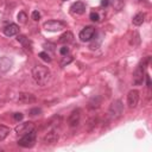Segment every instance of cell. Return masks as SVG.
<instances>
[{
	"label": "cell",
	"instance_id": "6da1fadb",
	"mask_svg": "<svg viewBox=\"0 0 152 152\" xmlns=\"http://www.w3.org/2000/svg\"><path fill=\"white\" fill-rule=\"evenodd\" d=\"M32 78L34 80V82L37 84L45 86V84H48V82L51 78V72L48 69V66L38 64L32 68Z\"/></svg>",
	"mask_w": 152,
	"mask_h": 152
},
{
	"label": "cell",
	"instance_id": "7a4b0ae2",
	"mask_svg": "<svg viewBox=\"0 0 152 152\" xmlns=\"http://www.w3.org/2000/svg\"><path fill=\"white\" fill-rule=\"evenodd\" d=\"M36 137H37V134H36V131L33 129V131L24 134L18 140V145L21 146V147H32L36 142Z\"/></svg>",
	"mask_w": 152,
	"mask_h": 152
},
{
	"label": "cell",
	"instance_id": "3957f363",
	"mask_svg": "<svg viewBox=\"0 0 152 152\" xmlns=\"http://www.w3.org/2000/svg\"><path fill=\"white\" fill-rule=\"evenodd\" d=\"M144 78H145V63L141 62L140 64H138V66L133 72V84L134 86L142 84Z\"/></svg>",
	"mask_w": 152,
	"mask_h": 152
},
{
	"label": "cell",
	"instance_id": "277c9868",
	"mask_svg": "<svg viewBox=\"0 0 152 152\" xmlns=\"http://www.w3.org/2000/svg\"><path fill=\"white\" fill-rule=\"evenodd\" d=\"M124 112V104L121 100H114L109 106V115L112 119H118Z\"/></svg>",
	"mask_w": 152,
	"mask_h": 152
},
{
	"label": "cell",
	"instance_id": "5b68a950",
	"mask_svg": "<svg viewBox=\"0 0 152 152\" xmlns=\"http://www.w3.org/2000/svg\"><path fill=\"white\" fill-rule=\"evenodd\" d=\"M43 27L46 30V31H50V32H57V31H61L63 28H65V24L61 20H48L43 24Z\"/></svg>",
	"mask_w": 152,
	"mask_h": 152
},
{
	"label": "cell",
	"instance_id": "8992f818",
	"mask_svg": "<svg viewBox=\"0 0 152 152\" xmlns=\"http://www.w3.org/2000/svg\"><path fill=\"white\" fill-rule=\"evenodd\" d=\"M95 34V27L94 26H86L81 32H80V40L81 42H89Z\"/></svg>",
	"mask_w": 152,
	"mask_h": 152
},
{
	"label": "cell",
	"instance_id": "52a82bcc",
	"mask_svg": "<svg viewBox=\"0 0 152 152\" xmlns=\"http://www.w3.org/2000/svg\"><path fill=\"white\" fill-rule=\"evenodd\" d=\"M33 129H34V125H33V122H30V121L19 124V125L15 126V128H14L15 133L19 134V135H24V134H26V133H28V132H31V131H33Z\"/></svg>",
	"mask_w": 152,
	"mask_h": 152
},
{
	"label": "cell",
	"instance_id": "ba28073f",
	"mask_svg": "<svg viewBox=\"0 0 152 152\" xmlns=\"http://www.w3.org/2000/svg\"><path fill=\"white\" fill-rule=\"evenodd\" d=\"M58 139H59L58 132H57L56 129H51V131H49V132L44 135L43 142H44L45 145H53V144H56V142L58 141Z\"/></svg>",
	"mask_w": 152,
	"mask_h": 152
},
{
	"label": "cell",
	"instance_id": "9c48e42d",
	"mask_svg": "<svg viewBox=\"0 0 152 152\" xmlns=\"http://www.w3.org/2000/svg\"><path fill=\"white\" fill-rule=\"evenodd\" d=\"M139 102V91L137 89H132L128 91L127 94V104L129 108H134L137 107Z\"/></svg>",
	"mask_w": 152,
	"mask_h": 152
},
{
	"label": "cell",
	"instance_id": "30bf717a",
	"mask_svg": "<svg viewBox=\"0 0 152 152\" xmlns=\"http://www.w3.org/2000/svg\"><path fill=\"white\" fill-rule=\"evenodd\" d=\"M80 120H81V109H75L71 112V114L69 115V119H68V124L70 127H75L80 124Z\"/></svg>",
	"mask_w": 152,
	"mask_h": 152
},
{
	"label": "cell",
	"instance_id": "8fae6325",
	"mask_svg": "<svg viewBox=\"0 0 152 152\" xmlns=\"http://www.w3.org/2000/svg\"><path fill=\"white\" fill-rule=\"evenodd\" d=\"M70 12H71V14H77V15L83 14L86 12V5H84V2H82V1L74 2L70 6Z\"/></svg>",
	"mask_w": 152,
	"mask_h": 152
},
{
	"label": "cell",
	"instance_id": "7c38bea8",
	"mask_svg": "<svg viewBox=\"0 0 152 152\" xmlns=\"http://www.w3.org/2000/svg\"><path fill=\"white\" fill-rule=\"evenodd\" d=\"M13 65V61L8 57H0V72L8 71Z\"/></svg>",
	"mask_w": 152,
	"mask_h": 152
},
{
	"label": "cell",
	"instance_id": "4fadbf2b",
	"mask_svg": "<svg viewBox=\"0 0 152 152\" xmlns=\"http://www.w3.org/2000/svg\"><path fill=\"white\" fill-rule=\"evenodd\" d=\"M18 32H19V26H18L17 24H10V25H7V26L4 28V33H5V36H7V37L15 36Z\"/></svg>",
	"mask_w": 152,
	"mask_h": 152
},
{
	"label": "cell",
	"instance_id": "5bb4252c",
	"mask_svg": "<svg viewBox=\"0 0 152 152\" xmlns=\"http://www.w3.org/2000/svg\"><path fill=\"white\" fill-rule=\"evenodd\" d=\"M18 100L19 102H23V103H32L36 101V97L31 93H20Z\"/></svg>",
	"mask_w": 152,
	"mask_h": 152
},
{
	"label": "cell",
	"instance_id": "9a60e30c",
	"mask_svg": "<svg viewBox=\"0 0 152 152\" xmlns=\"http://www.w3.org/2000/svg\"><path fill=\"white\" fill-rule=\"evenodd\" d=\"M17 40H18V42H20L25 49H27V50L32 51V43H31V40H30L26 36H24V34H19V36L17 37Z\"/></svg>",
	"mask_w": 152,
	"mask_h": 152
},
{
	"label": "cell",
	"instance_id": "2e32d148",
	"mask_svg": "<svg viewBox=\"0 0 152 152\" xmlns=\"http://www.w3.org/2000/svg\"><path fill=\"white\" fill-rule=\"evenodd\" d=\"M72 39H74V34H72L70 31H66V32H64V33L59 37L58 43H61V44H69V43L72 42Z\"/></svg>",
	"mask_w": 152,
	"mask_h": 152
},
{
	"label": "cell",
	"instance_id": "e0dca14e",
	"mask_svg": "<svg viewBox=\"0 0 152 152\" xmlns=\"http://www.w3.org/2000/svg\"><path fill=\"white\" fill-rule=\"evenodd\" d=\"M108 1L114 12H120L124 8V5H125L124 0H108Z\"/></svg>",
	"mask_w": 152,
	"mask_h": 152
},
{
	"label": "cell",
	"instance_id": "ac0fdd59",
	"mask_svg": "<svg viewBox=\"0 0 152 152\" xmlns=\"http://www.w3.org/2000/svg\"><path fill=\"white\" fill-rule=\"evenodd\" d=\"M144 20H145V14H144L142 12H139V13H137V14L133 17L132 23H133V25H135V26H140V25L144 23Z\"/></svg>",
	"mask_w": 152,
	"mask_h": 152
},
{
	"label": "cell",
	"instance_id": "d6986e66",
	"mask_svg": "<svg viewBox=\"0 0 152 152\" xmlns=\"http://www.w3.org/2000/svg\"><path fill=\"white\" fill-rule=\"evenodd\" d=\"M10 134V128L4 126V125H0V141H2L4 139H6V137Z\"/></svg>",
	"mask_w": 152,
	"mask_h": 152
},
{
	"label": "cell",
	"instance_id": "ffe728a7",
	"mask_svg": "<svg viewBox=\"0 0 152 152\" xmlns=\"http://www.w3.org/2000/svg\"><path fill=\"white\" fill-rule=\"evenodd\" d=\"M97 97H99V96H95V97H93V99L89 101V107H90V108H97V107L100 106V103H101V99L96 102Z\"/></svg>",
	"mask_w": 152,
	"mask_h": 152
},
{
	"label": "cell",
	"instance_id": "44dd1931",
	"mask_svg": "<svg viewBox=\"0 0 152 152\" xmlns=\"http://www.w3.org/2000/svg\"><path fill=\"white\" fill-rule=\"evenodd\" d=\"M17 18H18V21H19L20 24H25L26 20H27V15H26L25 12H19L18 15H17Z\"/></svg>",
	"mask_w": 152,
	"mask_h": 152
},
{
	"label": "cell",
	"instance_id": "7402d4cb",
	"mask_svg": "<svg viewBox=\"0 0 152 152\" xmlns=\"http://www.w3.org/2000/svg\"><path fill=\"white\" fill-rule=\"evenodd\" d=\"M44 62H51V58H50V56H49V53L48 52H45V51H42V52H39V55H38Z\"/></svg>",
	"mask_w": 152,
	"mask_h": 152
},
{
	"label": "cell",
	"instance_id": "603a6c76",
	"mask_svg": "<svg viewBox=\"0 0 152 152\" xmlns=\"http://www.w3.org/2000/svg\"><path fill=\"white\" fill-rule=\"evenodd\" d=\"M71 61H72V57H71V56H64V57H63V61L61 62V65L63 66V65H65V64H69Z\"/></svg>",
	"mask_w": 152,
	"mask_h": 152
},
{
	"label": "cell",
	"instance_id": "cb8c5ba5",
	"mask_svg": "<svg viewBox=\"0 0 152 152\" xmlns=\"http://www.w3.org/2000/svg\"><path fill=\"white\" fill-rule=\"evenodd\" d=\"M89 18H90V20H93V21H99V20H100V15H99V13H96V12H91L90 15H89Z\"/></svg>",
	"mask_w": 152,
	"mask_h": 152
},
{
	"label": "cell",
	"instance_id": "d4e9b609",
	"mask_svg": "<svg viewBox=\"0 0 152 152\" xmlns=\"http://www.w3.org/2000/svg\"><path fill=\"white\" fill-rule=\"evenodd\" d=\"M31 18H32L34 21H38V20L40 19V13H39L38 11H33L32 14H31Z\"/></svg>",
	"mask_w": 152,
	"mask_h": 152
},
{
	"label": "cell",
	"instance_id": "484cf974",
	"mask_svg": "<svg viewBox=\"0 0 152 152\" xmlns=\"http://www.w3.org/2000/svg\"><path fill=\"white\" fill-rule=\"evenodd\" d=\"M59 52H61L62 56H66V55L69 53V48H68L66 45H64V46H62V48L59 49Z\"/></svg>",
	"mask_w": 152,
	"mask_h": 152
},
{
	"label": "cell",
	"instance_id": "4316f807",
	"mask_svg": "<svg viewBox=\"0 0 152 152\" xmlns=\"http://www.w3.org/2000/svg\"><path fill=\"white\" fill-rule=\"evenodd\" d=\"M42 113V109L40 108H32L31 110H30V115H38V114H40Z\"/></svg>",
	"mask_w": 152,
	"mask_h": 152
},
{
	"label": "cell",
	"instance_id": "83f0119b",
	"mask_svg": "<svg viewBox=\"0 0 152 152\" xmlns=\"http://www.w3.org/2000/svg\"><path fill=\"white\" fill-rule=\"evenodd\" d=\"M13 118H14V120H17V121H20V120L24 118V115H23L21 113H15V114L13 115Z\"/></svg>",
	"mask_w": 152,
	"mask_h": 152
},
{
	"label": "cell",
	"instance_id": "f1b7e54d",
	"mask_svg": "<svg viewBox=\"0 0 152 152\" xmlns=\"http://www.w3.org/2000/svg\"><path fill=\"white\" fill-rule=\"evenodd\" d=\"M109 5V1L108 0H101V6L102 7H106V6H108Z\"/></svg>",
	"mask_w": 152,
	"mask_h": 152
},
{
	"label": "cell",
	"instance_id": "f546056e",
	"mask_svg": "<svg viewBox=\"0 0 152 152\" xmlns=\"http://www.w3.org/2000/svg\"><path fill=\"white\" fill-rule=\"evenodd\" d=\"M146 80H147V86L150 87L151 86V81H150V76L148 75H146Z\"/></svg>",
	"mask_w": 152,
	"mask_h": 152
},
{
	"label": "cell",
	"instance_id": "4dcf8cb0",
	"mask_svg": "<svg viewBox=\"0 0 152 152\" xmlns=\"http://www.w3.org/2000/svg\"><path fill=\"white\" fill-rule=\"evenodd\" d=\"M63 1H66V0H63Z\"/></svg>",
	"mask_w": 152,
	"mask_h": 152
}]
</instances>
